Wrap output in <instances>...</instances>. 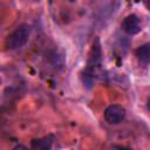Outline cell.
Here are the masks:
<instances>
[{
  "label": "cell",
  "mask_w": 150,
  "mask_h": 150,
  "mask_svg": "<svg viewBox=\"0 0 150 150\" xmlns=\"http://www.w3.org/2000/svg\"><path fill=\"white\" fill-rule=\"evenodd\" d=\"M101 63H102V49H101L100 40L96 38L93 42V46H91V49L89 53L87 67L82 73V81H83L84 86L90 87L94 83L96 73L100 69Z\"/></svg>",
  "instance_id": "obj_1"
},
{
  "label": "cell",
  "mask_w": 150,
  "mask_h": 150,
  "mask_svg": "<svg viewBox=\"0 0 150 150\" xmlns=\"http://www.w3.org/2000/svg\"><path fill=\"white\" fill-rule=\"evenodd\" d=\"M30 35V27L27 23H22L18 26L6 39V47L11 50L21 49L29 39Z\"/></svg>",
  "instance_id": "obj_2"
},
{
  "label": "cell",
  "mask_w": 150,
  "mask_h": 150,
  "mask_svg": "<svg viewBox=\"0 0 150 150\" xmlns=\"http://www.w3.org/2000/svg\"><path fill=\"white\" fill-rule=\"evenodd\" d=\"M125 109L120 104H110L105 108L103 116L109 124H118L125 118Z\"/></svg>",
  "instance_id": "obj_3"
},
{
  "label": "cell",
  "mask_w": 150,
  "mask_h": 150,
  "mask_svg": "<svg viewBox=\"0 0 150 150\" xmlns=\"http://www.w3.org/2000/svg\"><path fill=\"white\" fill-rule=\"evenodd\" d=\"M121 28L123 29L124 33H127L128 35H135V34H138L142 29L141 27V21H139V18L136 15V14H129L127 15L122 23H121Z\"/></svg>",
  "instance_id": "obj_4"
},
{
  "label": "cell",
  "mask_w": 150,
  "mask_h": 150,
  "mask_svg": "<svg viewBox=\"0 0 150 150\" xmlns=\"http://www.w3.org/2000/svg\"><path fill=\"white\" fill-rule=\"evenodd\" d=\"M135 55L141 63L149 64L150 63V42H146V43L139 46L135 50Z\"/></svg>",
  "instance_id": "obj_5"
},
{
  "label": "cell",
  "mask_w": 150,
  "mask_h": 150,
  "mask_svg": "<svg viewBox=\"0 0 150 150\" xmlns=\"http://www.w3.org/2000/svg\"><path fill=\"white\" fill-rule=\"evenodd\" d=\"M54 139H55V137H54L53 135H48V136H45V137H42V138L33 139L32 143H30V146H32L33 149L47 150V149H50V148H52Z\"/></svg>",
  "instance_id": "obj_6"
},
{
  "label": "cell",
  "mask_w": 150,
  "mask_h": 150,
  "mask_svg": "<svg viewBox=\"0 0 150 150\" xmlns=\"http://www.w3.org/2000/svg\"><path fill=\"white\" fill-rule=\"evenodd\" d=\"M143 2H144V5H145V7L150 11V0H143Z\"/></svg>",
  "instance_id": "obj_7"
},
{
  "label": "cell",
  "mask_w": 150,
  "mask_h": 150,
  "mask_svg": "<svg viewBox=\"0 0 150 150\" xmlns=\"http://www.w3.org/2000/svg\"><path fill=\"white\" fill-rule=\"evenodd\" d=\"M148 108H149V110H150V96H149V98H148Z\"/></svg>",
  "instance_id": "obj_8"
},
{
  "label": "cell",
  "mask_w": 150,
  "mask_h": 150,
  "mask_svg": "<svg viewBox=\"0 0 150 150\" xmlns=\"http://www.w3.org/2000/svg\"><path fill=\"white\" fill-rule=\"evenodd\" d=\"M35 1H40V0H35Z\"/></svg>",
  "instance_id": "obj_9"
}]
</instances>
